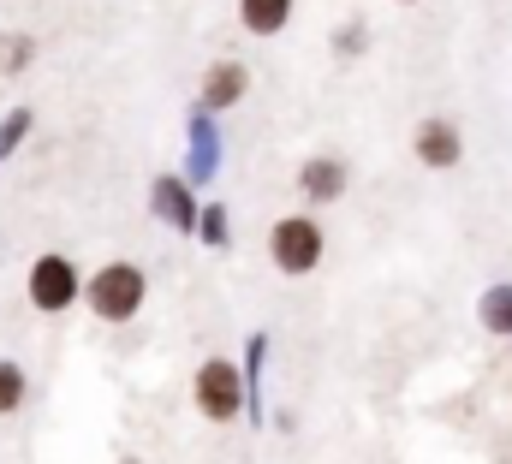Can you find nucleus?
<instances>
[{"label":"nucleus","instance_id":"obj_1","mask_svg":"<svg viewBox=\"0 0 512 464\" xmlns=\"http://www.w3.org/2000/svg\"><path fill=\"white\" fill-rule=\"evenodd\" d=\"M143 268H131V262H108V268H96L90 274V286L78 292V298H90V310L102 316V322H131L137 310H143Z\"/></svg>","mask_w":512,"mask_h":464},{"label":"nucleus","instance_id":"obj_2","mask_svg":"<svg viewBox=\"0 0 512 464\" xmlns=\"http://www.w3.org/2000/svg\"><path fill=\"white\" fill-rule=\"evenodd\" d=\"M197 411H203L209 423H233V417L245 411V381H239V369H233L227 357H209V363L197 369Z\"/></svg>","mask_w":512,"mask_h":464},{"label":"nucleus","instance_id":"obj_3","mask_svg":"<svg viewBox=\"0 0 512 464\" xmlns=\"http://www.w3.org/2000/svg\"><path fill=\"white\" fill-rule=\"evenodd\" d=\"M268 256H274L280 274H310L322 262V227L304 221V215H286L280 227L268 232Z\"/></svg>","mask_w":512,"mask_h":464},{"label":"nucleus","instance_id":"obj_4","mask_svg":"<svg viewBox=\"0 0 512 464\" xmlns=\"http://www.w3.org/2000/svg\"><path fill=\"white\" fill-rule=\"evenodd\" d=\"M78 292H84V280H78V268H72L66 256H42V262L30 268V304H36V310L60 316L66 304H78Z\"/></svg>","mask_w":512,"mask_h":464},{"label":"nucleus","instance_id":"obj_5","mask_svg":"<svg viewBox=\"0 0 512 464\" xmlns=\"http://www.w3.org/2000/svg\"><path fill=\"white\" fill-rule=\"evenodd\" d=\"M411 149H417L423 167H453V161H459V131H453L447 119H423L417 137H411Z\"/></svg>","mask_w":512,"mask_h":464},{"label":"nucleus","instance_id":"obj_6","mask_svg":"<svg viewBox=\"0 0 512 464\" xmlns=\"http://www.w3.org/2000/svg\"><path fill=\"white\" fill-rule=\"evenodd\" d=\"M298 185H304V197H310V203H334V197L346 191V167H340L334 155H316V161H304Z\"/></svg>","mask_w":512,"mask_h":464},{"label":"nucleus","instance_id":"obj_7","mask_svg":"<svg viewBox=\"0 0 512 464\" xmlns=\"http://www.w3.org/2000/svg\"><path fill=\"white\" fill-rule=\"evenodd\" d=\"M245 84H251L245 66H239V60H221V66L203 78V108H233V102L245 96Z\"/></svg>","mask_w":512,"mask_h":464},{"label":"nucleus","instance_id":"obj_8","mask_svg":"<svg viewBox=\"0 0 512 464\" xmlns=\"http://www.w3.org/2000/svg\"><path fill=\"white\" fill-rule=\"evenodd\" d=\"M239 18H245V30H256V36H274V30H286L292 0H239Z\"/></svg>","mask_w":512,"mask_h":464},{"label":"nucleus","instance_id":"obj_9","mask_svg":"<svg viewBox=\"0 0 512 464\" xmlns=\"http://www.w3.org/2000/svg\"><path fill=\"white\" fill-rule=\"evenodd\" d=\"M477 316H483L489 334H512V286H489L483 304H477Z\"/></svg>","mask_w":512,"mask_h":464},{"label":"nucleus","instance_id":"obj_10","mask_svg":"<svg viewBox=\"0 0 512 464\" xmlns=\"http://www.w3.org/2000/svg\"><path fill=\"white\" fill-rule=\"evenodd\" d=\"M24 393H30L24 369H18V363H0V417H12V411L24 405Z\"/></svg>","mask_w":512,"mask_h":464},{"label":"nucleus","instance_id":"obj_11","mask_svg":"<svg viewBox=\"0 0 512 464\" xmlns=\"http://www.w3.org/2000/svg\"><path fill=\"white\" fill-rule=\"evenodd\" d=\"M155 209H167V221H173V227H191V203H185V191H179L173 179H161V185H155Z\"/></svg>","mask_w":512,"mask_h":464}]
</instances>
